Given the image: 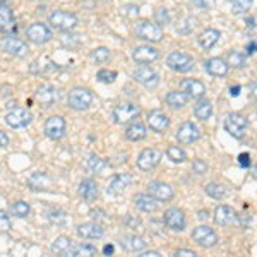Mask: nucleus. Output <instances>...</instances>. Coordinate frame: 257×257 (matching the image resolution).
<instances>
[{
  "label": "nucleus",
  "instance_id": "obj_1",
  "mask_svg": "<svg viewBox=\"0 0 257 257\" xmlns=\"http://www.w3.org/2000/svg\"><path fill=\"white\" fill-rule=\"evenodd\" d=\"M48 23L53 30L57 31H72L74 28L79 24V19H77L76 14L72 12H65V11H55L48 16Z\"/></svg>",
  "mask_w": 257,
  "mask_h": 257
},
{
  "label": "nucleus",
  "instance_id": "obj_2",
  "mask_svg": "<svg viewBox=\"0 0 257 257\" xmlns=\"http://www.w3.org/2000/svg\"><path fill=\"white\" fill-rule=\"evenodd\" d=\"M69 108L74 111H84L93 105V93L86 88H74L67 96Z\"/></svg>",
  "mask_w": 257,
  "mask_h": 257
},
{
  "label": "nucleus",
  "instance_id": "obj_3",
  "mask_svg": "<svg viewBox=\"0 0 257 257\" xmlns=\"http://www.w3.org/2000/svg\"><path fill=\"white\" fill-rule=\"evenodd\" d=\"M248 127V120L243 117L242 113H228L225 118V131L231 138L235 139H242L247 132Z\"/></svg>",
  "mask_w": 257,
  "mask_h": 257
},
{
  "label": "nucleus",
  "instance_id": "obj_4",
  "mask_svg": "<svg viewBox=\"0 0 257 257\" xmlns=\"http://www.w3.org/2000/svg\"><path fill=\"white\" fill-rule=\"evenodd\" d=\"M139 115H141V108L131 101L120 103V105L115 106L113 111H111V117H113L115 123H120V125H123V123H127V122H132V120L138 118Z\"/></svg>",
  "mask_w": 257,
  "mask_h": 257
},
{
  "label": "nucleus",
  "instance_id": "obj_5",
  "mask_svg": "<svg viewBox=\"0 0 257 257\" xmlns=\"http://www.w3.org/2000/svg\"><path fill=\"white\" fill-rule=\"evenodd\" d=\"M136 35L146 41H151V43H158V41L163 40L161 26L156 23H151V21H141V23L136 24Z\"/></svg>",
  "mask_w": 257,
  "mask_h": 257
},
{
  "label": "nucleus",
  "instance_id": "obj_6",
  "mask_svg": "<svg viewBox=\"0 0 257 257\" xmlns=\"http://www.w3.org/2000/svg\"><path fill=\"white\" fill-rule=\"evenodd\" d=\"M45 134H47V138L53 141L64 139L65 134H67V123H65L64 117L52 115L50 118H47V122H45Z\"/></svg>",
  "mask_w": 257,
  "mask_h": 257
},
{
  "label": "nucleus",
  "instance_id": "obj_7",
  "mask_svg": "<svg viewBox=\"0 0 257 257\" xmlns=\"http://www.w3.org/2000/svg\"><path fill=\"white\" fill-rule=\"evenodd\" d=\"M167 65L172 70H175V72L185 74V72H190V70L194 69V59L184 52H173L168 55Z\"/></svg>",
  "mask_w": 257,
  "mask_h": 257
},
{
  "label": "nucleus",
  "instance_id": "obj_8",
  "mask_svg": "<svg viewBox=\"0 0 257 257\" xmlns=\"http://www.w3.org/2000/svg\"><path fill=\"white\" fill-rule=\"evenodd\" d=\"M192 240L197 243V245H201L204 248H211L218 243V235L213 228L201 225L192 231Z\"/></svg>",
  "mask_w": 257,
  "mask_h": 257
},
{
  "label": "nucleus",
  "instance_id": "obj_9",
  "mask_svg": "<svg viewBox=\"0 0 257 257\" xmlns=\"http://www.w3.org/2000/svg\"><path fill=\"white\" fill-rule=\"evenodd\" d=\"M148 192L160 202H170L173 197H175V190H173L172 185L165 184V182H160V180L149 182Z\"/></svg>",
  "mask_w": 257,
  "mask_h": 257
},
{
  "label": "nucleus",
  "instance_id": "obj_10",
  "mask_svg": "<svg viewBox=\"0 0 257 257\" xmlns=\"http://www.w3.org/2000/svg\"><path fill=\"white\" fill-rule=\"evenodd\" d=\"M132 59H134L136 64L141 65H148L153 64L160 59V50H156L151 45H143V47H136L132 50Z\"/></svg>",
  "mask_w": 257,
  "mask_h": 257
},
{
  "label": "nucleus",
  "instance_id": "obj_11",
  "mask_svg": "<svg viewBox=\"0 0 257 257\" xmlns=\"http://www.w3.org/2000/svg\"><path fill=\"white\" fill-rule=\"evenodd\" d=\"M31 120L33 115L28 108H14L6 115V123L12 128H23L30 125Z\"/></svg>",
  "mask_w": 257,
  "mask_h": 257
},
{
  "label": "nucleus",
  "instance_id": "obj_12",
  "mask_svg": "<svg viewBox=\"0 0 257 257\" xmlns=\"http://www.w3.org/2000/svg\"><path fill=\"white\" fill-rule=\"evenodd\" d=\"M163 221H165V225L173 231L185 230V225H187V219H185L184 211L178 209V208H170V209L165 211Z\"/></svg>",
  "mask_w": 257,
  "mask_h": 257
},
{
  "label": "nucleus",
  "instance_id": "obj_13",
  "mask_svg": "<svg viewBox=\"0 0 257 257\" xmlns=\"http://www.w3.org/2000/svg\"><path fill=\"white\" fill-rule=\"evenodd\" d=\"M26 36H28V40L31 41V43H35V45H45V43H48L50 40H52V31L48 30L45 24H41V23H35V24H31L30 28L26 30Z\"/></svg>",
  "mask_w": 257,
  "mask_h": 257
},
{
  "label": "nucleus",
  "instance_id": "obj_14",
  "mask_svg": "<svg viewBox=\"0 0 257 257\" xmlns=\"http://www.w3.org/2000/svg\"><path fill=\"white\" fill-rule=\"evenodd\" d=\"M132 76H134L136 81L141 82V84L148 89H155V88H158V84H160V74L149 67H141L138 70H134Z\"/></svg>",
  "mask_w": 257,
  "mask_h": 257
},
{
  "label": "nucleus",
  "instance_id": "obj_15",
  "mask_svg": "<svg viewBox=\"0 0 257 257\" xmlns=\"http://www.w3.org/2000/svg\"><path fill=\"white\" fill-rule=\"evenodd\" d=\"M132 184V177L128 173H118V175L111 177V180L106 185V194L108 196H120L125 190L131 187Z\"/></svg>",
  "mask_w": 257,
  "mask_h": 257
},
{
  "label": "nucleus",
  "instance_id": "obj_16",
  "mask_svg": "<svg viewBox=\"0 0 257 257\" xmlns=\"http://www.w3.org/2000/svg\"><path fill=\"white\" fill-rule=\"evenodd\" d=\"M161 156H163L161 155V151H158V149H155V148L144 149L138 158V167L141 170H146V172H149V170L158 167L160 161H161Z\"/></svg>",
  "mask_w": 257,
  "mask_h": 257
},
{
  "label": "nucleus",
  "instance_id": "obj_17",
  "mask_svg": "<svg viewBox=\"0 0 257 257\" xmlns=\"http://www.w3.org/2000/svg\"><path fill=\"white\" fill-rule=\"evenodd\" d=\"M201 138V131L196 123L192 122H184L177 131V139L182 144H192Z\"/></svg>",
  "mask_w": 257,
  "mask_h": 257
},
{
  "label": "nucleus",
  "instance_id": "obj_18",
  "mask_svg": "<svg viewBox=\"0 0 257 257\" xmlns=\"http://www.w3.org/2000/svg\"><path fill=\"white\" fill-rule=\"evenodd\" d=\"M2 48L6 53L12 57H26L28 55V45L23 40L16 38V36H7L2 40Z\"/></svg>",
  "mask_w": 257,
  "mask_h": 257
},
{
  "label": "nucleus",
  "instance_id": "obj_19",
  "mask_svg": "<svg viewBox=\"0 0 257 257\" xmlns=\"http://www.w3.org/2000/svg\"><path fill=\"white\" fill-rule=\"evenodd\" d=\"M180 91H184L189 98L199 99L206 94V86L197 79H184L180 82Z\"/></svg>",
  "mask_w": 257,
  "mask_h": 257
},
{
  "label": "nucleus",
  "instance_id": "obj_20",
  "mask_svg": "<svg viewBox=\"0 0 257 257\" xmlns=\"http://www.w3.org/2000/svg\"><path fill=\"white\" fill-rule=\"evenodd\" d=\"M148 125L155 132H165L170 125V118H168V115L163 113L161 110H153V111H149V115H148Z\"/></svg>",
  "mask_w": 257,
  "mask_h": 257
},
{
  "label": "nucleus",
  "instance_id": "obj_21",
  "mask_svg": "<svg viewBox=\"0 0 257 257\" xmlns=\"http://www.w3.org/2000/svg\"><path fill=\"white\" fill-rule=\"evenodd\" d=\"M214 223L219 226H228L237 219V213L231 206H226V204H221L214 209Z\"/></svg>",
  "mask_w": 257,
  "mask_h": 257
},
{
  "label": "nucleus",
  "instance_id": "obj_22",
  "mask_svg": "<svg viewBox=\"0 0 257 257\" xmlns=\"http://www.w3.org/2000/svg\"><path fill=\"white\" fill-rule=\"evenodd\" d=\"M79 196L84 199L86 202H94L99 196V189H98V184L93 180V178H86L79 184V189H77Z\"/></svg>",
  "mask_w": 257,
  "mask_h": 257
},
{
  "label": "nucleus",
  "instance_id": "obj_23",
  "mask_svg": "<svg viewBox=\"0 0 257 257\" xmlns=\"http://www.w3.org/2000/svg\"><path fill=\"white\" fill-rule=\"evenodd\" d=\"M77 235L82 238H88V240H98L105 235V230L101 228L99 223H84V225H79L76 228Z\"/></svg>",
  "mask_w": 257,
  "mask_h": 257
},
{
  "label": "nucleus",
  "instance_id": "obj_24",
  "mask_svg": "<svg viewBox=\"0 0 257 257\" xmlns=\"http://www.w3.org/2000/svg\"><path fill=\"white\" fill-rule=\"evenodd\" d=\"M204 69H206V72L214 77H225L228 74L230 65H228L223 59H219V57H214V59H209L204 62Z\"/></svg>",
  "mask_w": 257,
  "mask_h": 257
},
{
  "label": "nucleus",
  "instance_id": "obj_25",
  "mask_svg": "<svg viewBox=\"0 0 257 257\" xmlns=\"http://www.w3.org/2000/svg\"><path fill=\"white\" fill-rule=\"evenodd\" d=\"M36 99L40 101L41 106L48 108V106H52L53 103L59 99V91L53 88V86H41V88L36 91Z\"/></svg>",
  "mask_w": 257,
  "mask_h": 257
},
{
  "label": "nucleus",
  "instance_id": "obj_26",
  "mask_svg": "<svg viewBox=\"0 0 257 257\" xmlns=\"http://www.w3.org/2000/svg\"><path fill=\"white\" fill-rule=\"evenodd\" d=\"M28 187L31 190H50V187H52V178L47 173L35 172L28 178Z\"/></svg>",
  "mask_w": 257,
  "mask_h": 257
},
{
  "label": "nucleus",
  "instance_id": "obj_27",
  "mask_svg": "<svg viewBox=\"0 0 257 257\" xmlns=\"http://www.w3.org/2000/svg\"><path fill=\"white\" fill-rule=\"evenodd\" d=\"M134 204L138 206L143 213H153L158 209V201L151 196V194H136L134 196Z\"/></svg>",
  "mask_w": 257,
  "mask_h": 257
},
{
  "label": "nucleus",
  "instance_id": "obj_28",
  "mask_svg": "<svg viewBox=\"0 0 257 257\" xmlns=\"http://www.w3.org/2000/svg\"><path fill=\"white\" fill-rule=\"evenodd\" d=\"M219 38H221V33L218 30H213V28H208V30H204L199 35L197 41L204 50H211L219 41Z\"/></svg>",
  "mask_w": 257,
  "mask_h": 257
},
{
  "label": "nucleus",
  "instance_id": "obj_29",
  "mask_svg": "<svg viewBox=\"0 0 257 257\" xmlns=\"http://www.w3.org/2000/svg\"><path fill=\"white\" fill-rule=\"evenodd\" d=\"M120 245H122V248H125L127 252H143L148 243L143 237H138V235H128V237L122 238Z\"/></svg>",
  "mask_w": 257,
  "mask_h": 257
},
{
  "label": "nucleus",
  "instance_id": "obj_30",
  "mask_svg": "<svg viewBox=\"0 0 257 257\" xmlns=\"http://www.w3.org/2000/svg\"><path fill=\"white\" fill-rule=\"evenodd\" d=\"M0 31H4V33L16 31L14 14H12L11 7H7V6H0Z\"/></svg>",
  "mask_w": 257,
  "mask_h": 257
},
{
  "label": "nucleus",
  "instance_id": "obj_31",
  "mask_svg": "<svg viewBox=\"0 0 257 257\" xmlns=\"http://www.w3.org/2000/svg\"><path fill=\"white\" fill-rule=\"evenodd\" d=\"M165 99H167V105L170 106V108L180 110V108H184V106L187 105V101L190 98L184 93V91H170Z\"/></svg>",
  "mask_w": 257,
  "mask_h": 257
},
{
  "label": "nucleus",
  "instance_id": "obj_32",
  "mask_svg": "<svg viewBox=\"0 0 257 257\" xmlns=\"http://www.w3.org/2000/svg\"><path fill=\"white\" fill-rule=\"evenodd\" d=\"M146 136H148V128H146L144 123H141V122L131 123V125L125 128V138L128 141H134V143L146 139Z\"/></svg>",
  "mask_w": 257,
  "mask_h": 257
},
{
  "label": "nucleus",
  "instance_id": "obj_33",
  "mask_svg": "<svg viewBox=\"0 0 257 257\" xmlns=\"http://www.w3.org/2000/svg\"><path fill=\"white\" fill-rule=\"evenodd\" d=\"M194 113L199 120H208L213 115V103L209 99H202L199 98V101L194 106Z\"/></svg>",
  "mask_w": 257,
  "mask_h": 257
},
{
  "label": "nucleus",
  "instance_id": "obj_34",
  "mask_svg": "<svg viewBox=\"0 0 257 257\" xmlns=\"http://www.w3.org/2000/svg\"><path fill=\"white\" fill-rule=\"evenodd\" d=\"M74 245V242L70 240L69 237H59V238H55L53 240V243L50 245V248H52V252H55V254H60V255H67L69 254V250H70V247Z\"/></svg>",
  "mask_w": 257,
  "mask_h": 257
},
{
  "label": "nucleus",
  "instance_id": "obj_35",
  "mask_svg": "<svg viewBox=\"0 0 257 257\" xmlns=\"http://www.w3.org/2000/svg\"><path fill=\"white\" fill-rule=\"evenodd\" d=\"M98 250L94 245H89V243H79V245H76L74 243L72 247H70L69 254L67 255H72V257H91V255H96Z\"/></svg>",
  "mask_w": 257,
  "mask_h": 257
},
{
  "label": "nucleus",
  "instance_id": "obj_36",
  "mask_svg": "<svg viewBox=\"0 0 257 257\" xmlns=\"http://www.w3.org/2000/svg\"><path fill=\"white\" fill-rule=\"evenodd\" d=\"M31 213V208L28 202L24 201H16L14 204H11V214L14 218H28Z\"/></svg>",
  "mask_w": 257,
  "mask_h": 257
},
{
  "label": "nucleus",
  "instance_id": "obj_37",
  "mask_svg": "<svg viewBox=\"0 0 257 257\" xmlns=\"http://www.w3.org/2000/svg\"><path fill=\"white\" fill-rule=\"evenodd\" d=\"M204 190H206V194H208L209 197H213V199H225L226 194H228V190H226L225 185L214 184V182H211V184L206 185Z\"/></svg>",
  "mask_w": 257,
  "mask_h": 257
},
{
  "label": "nucleus",
  "instance_id": "obj_38",
  "mask_svg": "<svg viewBox=\"0 0 257 257\" xmlns=\"http://www.w3.org/2000/svg\"><path fill=\"white\" fill-rule=\"evenodd\" d=\"M86 167H88L89 172L99 173V172H103V170L106 168V161H105V160H101V158H99V156H96V155H89V156H88V160H86Z\"/></svg>",
  "mask_w": 257,
  "mask_h": 257
},
{
  "label": "nucleus",
  "instance_id": "obj_39",
  "mask_svg": "<svg viewBox=\"0 0 257 257\" xmlns=\"http://www.w3.org/2000/svg\"><path fill=\"white\" fill-rule=\"evenodd\" d=\"M226 59H228L226 64L231 65V67H235V69H243L247 65L245 55H243V53H240V52H230Z\"/></svg>",
  "mask_w": 257,
  "mask_h": 257
},
{
  "label": "nucleus",
  "instance_id": "obj_40",
  "mask_svg": "<svg viewBox=\"0 0 257 257\" xmlns=\"http://www.w3.org/2000/svg\"><path fill=\"white\" fill-rule=\"evenodd\" d=\"M167 156H168L170 161H173V163H184V161L187 160L185 151L182 148H178V146H170L167 149Z\"/></svg>",
  "mask_w": 257,
  "mask_h": 257
},
{
  "label": "nucleus",
  "instance_id": "obj_41",
  "mask_svg": "<svg viewBox=\"0 0 257 257\" xmlns=\"http://www.w3.org/2000/svg\"><path fill=\"white\" fill-rule=\"evenodd\" d=\"M233 14H247L252 7V0H230Z\"/></svg>",
  "mask_w": 257,
  "mask_h": 257
},
{
  "label": "nucleus",
  "instance_id": "obj_42",
  "mask_svg": "<svg viewBox=\"0 0 257 257\" xmlns=\"http://www.w3.org/2000/svg\"><path fill=\"white\" fill-rule=\"evenodd\" d=\"M110 57H111V53L106 47H99L91 52V59L94 62H98V64H105L106 60H110Z\"/></svg>",
  "mask_w": 257,
  "mask_h": 257
},
{
  "label": "nucleus",
  "instance_id": "obj_43",
  "mask_svg": "<svg viewBox=\"0 0 257 257\" xmlns=\"http://www.w3.org/2000/svg\"><path fill=\"white\" fill-rule=\"evenodd\" d=\"M96 79L99 82H103V84H111V82H115V79H117V72H115V70L103 69L96 74Z\"/></svg>",
  "mask_w": 257,
  "mask_h": 257
},
{
  "label": "nucleus",
  "instance_id": "obj_44",
  "mask_svg": "<svg viewBox=\"0 0 257 257\" xmlns=\"http://www.w3.org/2000/svg\"><path fill=\"white\" fill-rule=\"evenodd\" d=\"M194 18H185V19H182L180 23L177 24V33H180V35H187V33H190L194 30Z\"/></svg>",
  "mask_w": 257,
  "mask_h": 257
},
{
  "label": "nucleus",
  "instance_id": "obj_45",
  "mask_svg": "<svg viewBox=\"0 0 257 257\" xmlns=\"http://www.w3.org/2000/svg\"><path fill=\"white\" fill-rule=\"evenodd\" d=\"M48 218H50V221L55 223V225H59V226L67 225V221H69L67 214L62 213V211H52V213L48 214Z\"/></svg>",
  "mask_w": 257,
  "mask_h": 257
},
{
  "label": "nucleus",
  "instance_id": "obj_46",
  "mask_svg": "<svg viewBox=\"0 0 257 257\" xmlns=\"http://www.w3.org/2000/svg\"><path fill=\"white\" fill-rule=\"evenodd\" d=\"M155 19L160 26H167V24H170V12L165 9V7H160V9H156L155 12Z\"/></svg>",
  "mask_w": 257,
  "mask_h": 257
},
{
  "label": "nucleus",
  "instance_id": "obj_47",
  "mask_svg": "<svg viewBox=\"0 0 257 257\" xmlns=\"http://www.w3.org/2000/svg\"><path fill=\"white\" fill-rule=\"evenodd\" d=\"M192 172L196 173V175H204L206 172H208V163L202 160H194L192 161Z\"/></svg>",
  "mask_w": 257,
  "mask_h": 257
},
{
  "label": "nucleus",
  "instance_id": "obj_48",
  "mask_svg": "<svg viewBox=\"0 0 257 257\" xmlns=\"http://www.w3.org/2000/svg\"><path fill=\"white\" fill-rule=\"evenodd\" d=\"M12 228V225H11V218L7 216L6 213H4L2 209H0V231L2 233H6V231H9Z\"/></svg>",
  "mask_w": 257,
  "mask_h": 257
},
{
  "label": "nucleus",
  "instance_id": "obj_49",
  "mask_svg": "<svg viewBox=\"0 0 257 257\" xmlns=\"http://www.w3.org/2000/svg\"><path fill=\"white\" fill-rule=\"evenodd\" d=\"M192 2V6H196L197 9H204L208 11L213 7V0H190Z\"/></svg>",
  "mask_w": 257,
  "mask_h": 257
},
{
  "label": "nucleus",
  "instance_id": "obj_50",
  "mask_svg": "<svg viewBox=\"0 0 257 257\" xmlns=\"http://www.w3.org/2000/svg\"><path fill=\"white\" fill-rule=\"evenodd\" d=\"M238 165L242 168H248L250 167V156H248L247 153H242V155L238 156Z\"/></svg>",
  "mask_w": 257,
  "mask_h": 257
},
{
  "label": "nucleus",
  "instance_id": "obj_51",
  "mask_svg": "<svg viewBox=\"0 0 257 257\" xmlns=\"http://www.w3.org/2000/svg\"><path fill=\"white\" fill-rule=\"evenodd\" d=\"M175 255H182V257H196L197 254L194 250H187V248H180V250H177L175 252Z\"/></svg>",
  "mask_w": 257,
  "mask_h": 257
},
{
  "label": "nucleus",
  "instance_id": "obj_52",
  "mask_svg": "<svg viewBox=\"0 0 257 257\" xmlns=\"http://www.w3.org/2000/svg\"><path fill=\"white\" fill-rule=\"evenodd\" d=\"M7 144H9V138H7L6 132L0 128V148H7Z\"/></svg>",
  "mask_w": 257,
  "mask_h": 257
},
{
  "label": "nucleus",
  "instance_id": "obj_53",
  "mask_svg": "<svg viewBox=\"0 0 257 257\" xmlns=\"http://www.w3.org/2000/svg\"><path fill=\"white\" fill-rule=\"evenodd\" d=\"M91 214H93V218H94V219H101V221H106V219H108V218L105 216V213H103L101 209L93 211V213H91Z\"/></svg>",
  "mask_w": 257,
  "mask_h": 257
},
{
  "label": "nucleus",
  "instance_id": "obj_54",
  "mask_svg": "<svg viewBox=\"0 0 257 257\" xmlns=\"http://www.w3.org/2000/svg\"><path fill=\"white\" fill-rule=\"evenodd\" d=\"M125 12L128 16H139V7H134V6H128V7H123Z\"/></svg>",
  "mask_w": 257,
  "mask_h": 257
},
{
  "label": "nucleus",
  "instance_id": "obj_55",
  "mask_svg": "<svg viewBox=\"0 0 257 257\" xmlns=\"http://www.w3.org/2000/svg\"><path fill=\"white\" fill-rule=\"evenodd\" d=\"M113 252H115V247L111 245V243H106V245L103 247V254H105V255H111Z\"/></svg>",
  "mask_w": 257,
  "mask_h": 257
},
{
  "label": "nucleus",
  "instance_id": "obj_56",
  "mask_svg": "<svg viewBox=\"0 0 257 257\" xmlns=\"http://www.w3.org/2000/svg\"><path fill=\"white\" fill-rule=\"evenodd\" d=\"M161 254L158 250H148V252H143L139 257H160Z\"/></svg>",
  "mask_w": 257,
  "mask_h": 257
},
{
  "label": "nucleus",
  "instance_id": "obj_57",
  "mask_svg": "<svg viewBox=\"0 0 257 257\" xmlns=\"http://www.w3.org/2000/svg\"><path fill=\"white\" fill-rule=\"evenodd\" d=\"M255 52H257V43H255V41H252V43L247 47V53H248V55H252V53H255Z\"/></svg>",
  "mask_w": 257,
  "mask_h": 257
},
{
  "label": "nucleus",
  "instance_id": "obj_58",
  "mask_svg": "<svg viewBox=\"0 0 257 257\" xmlns=\"http://www.w3.org/2000/svg\"><path fill=\"white\" fill-rule=\"evenodd\" d=\"M230 94H231V96H238V94H240V86H235V88H230Z\"/></svg>",
  "mask_w": 257,
  "mask_h": 257
},
{
  "label": "nucleus",
  "instance_id": "obj_59",
  "mask_svg": "<svg viewBox=\"0 0 257 257\" xmlns=\"http://www.w3.org/2000/svg\"><path fill=\"white\" fill-rule=\"evenodd\" d=\"M208 218H209L208 211H199V219H208Z\"/></svg>",
  "mask_w": 257,
  "mask_h": 257
},
{
  "label": "nucleus",
  "instance_id": "obj_60",
  "mask_svg": "<svg viewBox=\"0 0 257 257\" xmlns=\"http://www.w3.org/2000/svg\"><path fill=\"white\" fill-rule=\"evenodd\" d=\"M250 93H252V96L257 99V82H254V84L250 86Z\"/></svg>",
  "mask_w": 257,
  "mask_h": 257
},
{
  "label": "nucleus",
  "instance_id": "obj_61",
  "mask_svg": "<svg viewBox=\"0 0 257 257\" xmlns=\"http://www.w3.org/2000/svg\"><path fill=\"white\" fill-rule=\"evenodd\" d=\"M9 2H11V0H0V6H7Z\"/></svg>",
  "mask_w": 257,
  "mask_h": 257
}]
</instances>
